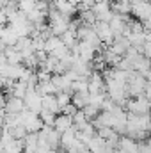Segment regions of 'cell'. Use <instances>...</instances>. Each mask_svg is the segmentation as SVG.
Listing matches in <instances>:
<instances>
[{
	"label": "cell",
	"mask_w": 151,
	"mask_h": 153,
	"mask_svg": "<svg viewBox=\"0 0 151 153\" xmlns=\"http://www.w3.org/2000/svg\"><path fill=\"white\" fill-rule=\"evenodd\" d=\"M18 39L20 36L9 27V25H5V27H2V32H0V41L5 45V46H16V43H18Z\"/></svg>",
	"instance_id": "obj_6"
},
{
	"label": "cell",
	"mask_w": 151,
	"mask_h": 153,
	"mask_svg": "<svg viewBox=\"0 0 151 153\" xmlns=\"http://www.w3.org/2000/svg\"><path fill=\"white\" fill-rule=\"evenodd\" d=\"M87 123H89V121H87V117H85V114H84V111H78V112L73 116V126H75L76 130L84 128Z\"/></svg>",
	"instance_id": "obj_20"
},
{
	"label": "cell",
	"mask_w": 151,
	"mask_h": 153,
	"mask_svg": "<svg viewBox=\"0 0 151 153\" xmlns=\"http://www.w3.org/2000/svg\"><path fill=\"white\" fill-rule=\"evenodd\" d=\"M52 84L55 85L57 93H62V91L71 93V84H73V82H71L66 75H52ZM71 94H73V93H71Z\"/></svg>",
	"instance_id": "obj_7"
},
{
	"label": "cell",
	"mask_w": 151,
	"mask_h": 153,
	"mask_svg": "<svg viewBox=\"0 0 151 153\" xmlns=\"http://www.w3.org/2000/svg\"><path fill=\"white\" fill-rule=\"evenodd\" d=\"M71 126H73V117H68V116H64V114H57L53 128H55L61 135H62L64 132H68Z\"/></svg>",
	"instance_id": "obj_8"
},
{
	"label": "cell",
	"mask_w": 151,
	"mask_h": 153,
	"mask_svg": "<svg viewBox=\"0 0 151 153\" xmlns=\"http://www.w3.org/2000/svg\"><path fill=\"white\" fill-rule=\"evenodd\" d=\"M130 46H132V45H130L128 38H124V36H115L114 43L110 45V46H109V48L112 50V52L115 53V55H119V57H124Z\"/></svg>",
	"instance_id": "obj_5"
},
{
	"label": "cell",
	"mask_w": 151,
	"mask_h": 153,
	"mask_svg": "<svg viewBox=\"0 0 151 153\" xmlns=\"http://www.w3.org/2000/svg\"><path fill=\"white\" fill-rule=\"evenodd\" d=\"M4 55H5V61L9 64H23V55L14 46H7L4 50Z\"/></svg>",
	"instance_id": "obj_10"
},
{
	"label": "cell",
	"mask_w": 151,
	"mask_h": 153,
	"mask_svg": "<svg viewBox=\"0 0 151 153\" xmlns=\"http://www.w3.org/2000/svg\"><path fill=\"white\" fill-rule=\"evenodd\" d=\"M71 103L75 105L78 111H82L85 105H89V93H73Z\"/></svg>",
	"instance_id": "obj_13"
},
{
	"label": "cell",
	"mask_w": 151,
	"mask_h": 153,
	"mask_svg": "<svg viewBox=\"0 0 151 153\" xmlns=\"http://www.w3.org/2000/svg\"><path fill=\"white\" fill-rule=\"evenodd\" d=\"M55 117H57V114H53V112H50V111H46V109H43V111L39 112V119L43 121L44 126H52V128H53Z\"/></svg>",
	"instance_id": "obj_17"
},
{
	"label": "cell",
	"mask_w": 151,
	"mask_h": 153,
	"mask_svg": "<svg viewBox=\"0 0 151 153\" xmlns=\"http://www.w3.org/2000/svg\"><path fill=\"white\" fill-rule=\"evenodd\" d=\"M59 46H62V41H61L59 36H52V38H48L44 41V52H46L48 55H50L52 52H55Z\"/></svg>",
	"instance_id": "obj_15"
},
{
	"label": "cell",
	"mask_w": 151,
	"mask_h": 153,
	"mask_svg": "<svg viewBox=\"0 0 151 153\" xmlns=\"http://www.w3.org/2000/svg\"><path fill=\"white\" fill-rule=\"evenodd\" d=\"M66 2H70V4H71V5H78V4H82V0H66Z\"/></svg>",
	"instance_id": "obj_25"
},
{
	"label": "cell",
	"mask_w": 151,
	"mask_h": 153,
	"mask_svg": "<svg viewBox=\"0 0 151 153\" xmlns=\"http://www.w3.org/2000/svg\"><path fill=\"white\" fill-rule=\"evenodd\" d=\"M78 112V109H76L73 103H70V105H66L62 111H61V114H64V116H68V117H73V116Z\"/></svg>",
	"instance_id": "obj_23"
},
{
	"label": "cell",
	"mask_w": 151,
	"mask_h": 153,
	"mask_svg": "<svg viewBox=\"0 0 151 153\" xmlns=\"http://www.w3.org/2000/svg\"><path fill=\"white\" fill-rule=\"evenodd\" d=\"M126 111L135 116H146L151 112V102L144 94H141L137 98H130L126 103Z\"/></svg>",
	"instance_id": "obj_1"
},
{
	"label": "cell",
	"mask_w": 151,
	"mask_h": 153,
	"mask_svg": "<svg viewBox=\"0 0 151 153\" xmlns=\"http://www.w3.org/2000/svg\"><path fill=\"white\" fill-rule=\"evenodd\" d=\"M27 91H29V87H27L25 82H16V84L13 85V89L7 91V94H9V96H14V98H20V100H25Z\"/></svg>",
	"instance_id": "obj_12"
},
{
	"label": "cell",
	"mask_w": 151,
	"mask_h": 153,
	"mask_svg": "<svg viewBox=\"0 0 151 153\" xmlns=\"http://www.w3.org/2000/svg\"><path fill=\"white\" fill-rule=\"evenodd\" d=\"M36 9V0H21L18 4V11H21L23 14H29Z\"/></svg>",
	"instance_id": "obj_19"
},
{
	"label": "cell",
	"mask_w": 151,
	"mask_h": 153,
	"mask_svg": "<svg viewBox=\"0 0 151 153\" xmlns=\"http://www.w3.org/2000/svg\"><path fill=\"white\" fill-rule=\"evenodd\" d=\"M107 148V143L101 139V137H93L91 141H89V144H87V150L91 153H98V152H101V150H105Z\"/></svg>",
	"instance_id": "obj_14"
},
{
	"label": "cell",
	"mask_w": 151,
	"mask_h": 153,
	"mask_svg": "<svg viewBox=\"0 0 151 153\" xmlns=\"http://www.w3.org/2000/svg\"><path fill=\"white\" fill-rule=\"evenodd\" d=\"M4 84H5V78L0 75V89H4Z\"/></svg>",
	"instance_id": "obj_26"
},
{
	"label": "cell",
	"mask_w": 151,
	"mask_h": 153,
	"mask_svg": "<svg viewBox=\"0 0 151 153\" xmlns=\"http://www.w3.org/2000/svg\"><path fill=\"white\" fill-rule=\"evenodd\" d=\"M146 80H151V70L148 71V75H146Z\"/></svg>",
	"instance_id": "obj_27"
},
{
	"label": "cell",
	"mask_w": 151,
	"mask_h": 153,
	"mask_svg": "<svg viewBox=\"0 0 151 153\" xmlns=\"http://www.w3.org/2000/svg\"><path fill=\"white\" fill-rule=\"evenodd\" d=\"M53 4V7L61 13V14H64V16H68V18H71L73 14H76V9L75 5H71L70 2H66V0H55V2H52Z\"/></svg>",
	"instance_id": "obj_9"
},
{
	"label": "cell",
	"mask_w": 151,
	"mask_h": 153,
	"mask_svg": "<svg viewBox=\"0 0 151 153\" xmlns=\"http://www.w3.org/2000/svg\"><path fill=\"white\" fill-rule=\"evenodd\" d=\"M89 84V93H107V85H105V78L101 76V73H93L87 78Z\"/></svg>",
	"instance_id": "obj_4"
},
{
	"label": "cell",
	"mask_w": 151,
	"mask_h": 153,
	"mask_svg": "<svg viewBox=\"0 0 151 153\" xmlns=\"http://www.w3.org/2000/svg\"><path fill=\"white\" fill-rule=\"evenodd\" d=\"M112 2H115V0H110V4H112Z\"/></svg>",
	"instance_id": "obj_28"
},
{
	"label": "cell",
	"mask_w": 151,
	"mask_h": 153,
	"mask_svg": "<svg viewBox=\"0 0 151 153\" xmlns=\"http://www.w3.org/2000/svg\"><path fill=\"white\" fill-rule=\"evenodd\" d=\"M41 103H43V109H46V111H50V112H53V114H61V107H59V103H57L55 94H46V96H43Z\"/></svg>",
	"instance_id": "obj_11"
},
{
	"label": "cell",
	"mask_w": 151,
	"mask_h": 153,
	"mask_svg": "<svg viewBox=\"0 0 151 153\" xmlns=\"http://www.w3.org/2000/svg\"><path fill=\"white\" fill-rule=\"evenodd\" d=\"M25 102L20 100V98H14V96H7L5 100V114H13V116H18L25 111Z\"/></svg>",
	"instance_id": "obj_3"
},
{
	"label": "cell",
	"mask_w": 151,
	"mask_h": 153,
	"mask_svg": "<svg viewBox=\"0 0 151 153\" xmlns=\"http://www.w3.org/2000/svg\"><path fill=\"white\" fill-rule=\"evenodd\" d=\"M144 96L148 98L151 102V80H148V84H146V89H144Z\"/></svg>",
	"instance_id": "obj_24"
},
{
	"label": "cell",
	"mask_w": 151,
	"mask_h": 153,
	"mask_svg": "<svg viewBox=\"0 0 151 153\" xmlns=\"http://www.w3.org/2000/svg\"><path fill=\"white\" fill-rule=\"evenodd\" d=\"M71 93H89L87 80H75L71 84Z\"/></svg>",
	"instance_id": "obj_21"
},
{
	"label": "cell",
	"mask_w": 151,
	"mask_h": 153,
	"mask_svg": "<svg viewBox=\"0 0 151 153\" xmlns=\"http://www.w3.org/2000/svg\"><path fill=\"white\" fill-rule=\"evenodd\" d=\"M71 93H68V91H62V93H57L55 94V98H57V103H59V107H61V111L66 107V105H70L71 103Z\"/></svg>",
	"instance_id": "obj_18"
},
{
	"label": "cell",
	"mask_w": 151,
	"mask_h": 153,
	"mask_svg": "<svg viewBox=\"0 0 151 153\" xmlns=\"http://www.w3.org/2000/svg\"><path fill=\"white\" fill-rule=\"evenodd\" d=\"M70 53H71V50H70L68 46H64V45H62V46H59V48H57L55 52H52L50 55H53L55 59H59V61H62V59H66V57H68Z\"/></svg>",
	"instance_id": "obj_22"
},
{
	"label": "cell",
	"mask_w": 151,
	"mask_h": 153,
	"mask_svg": "<svg viewBox=\"0 0 151 153\" xmlns=\"http://www.w3.org/2000/svg\"><path fill=\"white\" fill-rule=\"evenodd\" d=\"M82 111H84V114H85V117H87V121H89V123H93V121L100 116V112H101V109H100V107L91 105V103H89V105H85Z\"/></svg>",
	"instance_id": "obj_16"
},
{
	"label": "cell",
	"mask_w": 151,
	"mask_h": 153,
	"mask_svg": "<svg viewBox=\"0 0 151 153\" xmlns=\"http://www.w3.org/2000/svg\"><path fill=\"white\" fill-rule=\"evenodd\" d=\"M93 29L96 30L98 38H100V41H101L103 45L110 46V45L114 43L115 36H114V32H112V29H110V25H109V23H103V22H96V25H94Z\"/></svg>",
	"instance_id": "obj_2"
}]
</instances>
